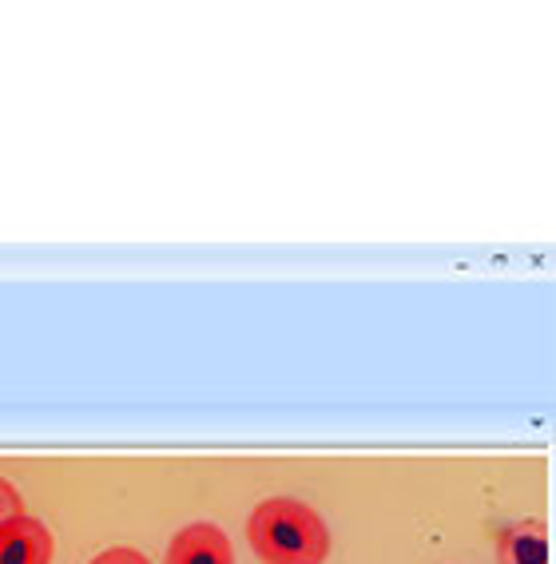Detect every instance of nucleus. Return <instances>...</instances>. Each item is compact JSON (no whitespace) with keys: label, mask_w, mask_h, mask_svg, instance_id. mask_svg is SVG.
Listing matches in <instances>:
<instances>
[{"label":"nucleus","mask_w":556,"mask_h":564,"mask_svg":"<svg viewBox=\"0 0 556 564\" xmlns=\"http://www.w3.org/2000/svg\"><path fill=\"white\" fill-rule=\"evenodd\" d=\"M553 544H548V524L525 517L497 533V564H548Z\"/></svg>","instance_id":"4"},{"label":"nucleus","mask_w":556,"mask_h":564,"mask_svg":"<svg viewBox=\"0 0 556 564\" xmlns=\"http://www.w3.org/2000/svg\"><path fill=\"white\" fill-rule=\"evenodd\" d=\"M163 564H235L231 536L211 521L187 524V529H179V533L172 536L167 561Z\"/></svg>","instance_id":"2"},{"label":"nucleus","mask_w":556,"mask_h":564,"mask_svg":"<svg viewBox=\"0 0 556 564\" xmlns=\"http://www.w3.org/2000/svg\"><path fill=\"white\" fill-rule=\"evenodd\" d=\"M21 513H24V497L17 494V485L0 477V521H9V517H21Z\"/></svg>","instance_id":"6"},{"label":"nucleus","mask_w":556,"mask_h":564,"mask_svg":"<svg viewBox=\"0 0 556 564\" xmlns=\"http://www.w3.org/2000/svg\"><path fill=\"white\" fill-rule=\"evenodd\" d=\"M0 564H52V533L36 517L0 521Z\"/></svg>","instance_id":"3"},{"label":"nucleus","mask_w":556,"mask_h":564,"mask_svg":"<svg viewBox=\"0 0 556 564\" xmlns=\"http://www.w3.org/2000/svg\"><path fill=\"white\" fill-rule=\"evenodd\" d=\"M88 564H152L140 549H128V544H116V549H103L100 556H91Z\"/></svg>","instance_id":"5"},{"label":"nucleus","mask_w":556,"mask_h":564,"mask_svg":"<svg viewBox=\"0 0 556 564\" xmlns=\"http://www.w3.org/2000/svg\"><path fill=\"white\" fill-rule=\"evenodd\" d=\"M247 541L263 564H326L330 529L298 497H266L247 521Z\"/></svg>","instance_id":"1"}]
</instances>
